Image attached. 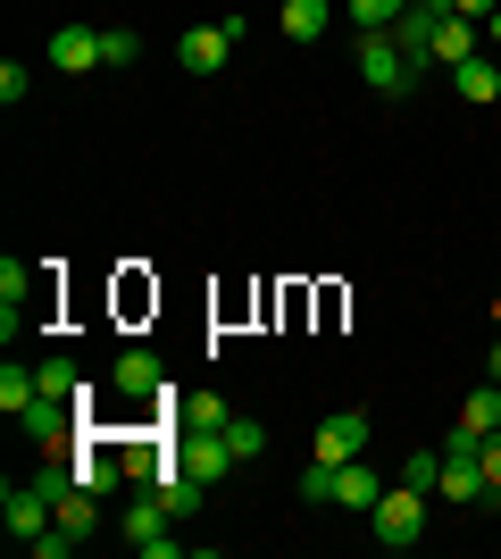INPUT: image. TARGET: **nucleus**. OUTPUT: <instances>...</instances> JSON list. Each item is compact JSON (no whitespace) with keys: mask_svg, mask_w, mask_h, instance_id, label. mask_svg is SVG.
<instances>
[{"mask_svg":"<svg viewBox=\"0 0 501 559\" xmlns=\"http://www.w3.org/2000/svg\"><path fill=\"white\" fill-rule=\"evenodd\" d=\"M50 518H59V526H68V535H93V526H100V492L68 485V492H59V501H50Z\"/></svg>","mask_w":501,"mask_h":559,"instance_id":"obj_17","label":"nucleus"},{"mask_svg":"<svg viewBox=\"0 0 501 559\" xmlns=\"http://www.w3.org/2000/svg\"><path fill=\"white\" fill-rule=\"evenodd\" d=\"M109 384H118L126 401H143V393H159V384H167V368H159V350H118V368H109Z\"/></svg>","mask_w":501,"mask_h":559,"instance_id":"obj_14","label":"nucleus"},{"mask_svg":"<svg viewBox=\"0 0 501 559\" xmlns=\"http://www.w3.org/2000/svg\"><path fill=\"white\" fill-rule=\"evenodd\" d=\"M75 485H84V492H100V501H109V492H118L126 485V451H109V443H93V435H84V451H75Z\"/></svg>","mask_w":501,"mask_h":559,"instance_id":"obj_9","label":"nucleus"},{"mask_svg":"<svg viewBox=\"0 0 501 559\" xmlns=\"http://www.w3.org/2000/svg\"><path fill=\"white\" fill-rule=\"evenodd\" d=\"M485 485H501V435H485Z\"/></svg>","mask_w":501,"mask_h":559,"instance_id":"obj_29","label":"nucleus"},{"mask_svg":"<svg viewBox=\"0 0 501 559\" xmlns=\"http://www.w3.org/2000/svg\"><path fill=\"white\" fill-rule=\"evenodd\" d=\"M452 93L485 109V100H501V68L485 59V50H477V59H460V68H452Z\"/></svg>","mask_w":501,"mask_h":559,"instance_id":"obj_16","label":"nucleus"},{"mask_svg":"<svg viewBox=\"0 0 501 559\" xmlns=\"http://www.w3.org/2000/svg\"><path fill=\"white\" fill-rule=\"evenodd\" d=\"M427 59L434 68H460V59H477V17H434V34H427Z\"/></svg>","mask_w":501,"mask_h":559,"instance_id":"obj_11","label":"nucleus"},{"mask_svg":"<svg viewBox=\"0 0 501 559\" xmlns=\"http://www.w3.org/2000/svg\"><path fill=\"white\" fill-rule=\"evenodd\" d=\"M334 501H343L351 518H368L384 501V476H377V467H359V460H343V467H334Z\"/></svg>","mask_w":501,"mask_h":559,"instance_id":"obj_13","label":"nucleus"},{"mask_svg":"<svg viewBox=\"0 0 501 559\" xmlns=\"http://www.w3.org/2000/svg\"><path fill=\"white\" fill-rule=\"evenodd\" d=\"M0 518H9V535H17V543H34V535H43V526H59V518H50V492L34 485V476L0 492Z\"/></svg>","mask_w":501,"mask_h":559,"instance_id":"obj_5","label":"nucleus"},{"mask_svg":"<svg viewBox=\"0 0 501 559\" xmlns=\"http://www.w3.org/2000/svg\"><path fill=\"white\" fill-rule=\"evenodd\" d=\"M235 426V401L217 393H176V435H226Z\"/></svg>","mask_w":501,"mask_h":559,"instance_id":"obj_12","label":"nucleus"},{"mask_svg":"<svg viewBox=\"0 0 501 559\" xmlns=\"http://www.w3.org/2000/svg\"><path fill=\"white\" fill-rule=\"evenodd\" d=\"M276 25H285V43H318V34L334 25V0H285Z\"/></svg>","mask_w":501,"mask_h":559,"instance_id":"obj_15","label":"nucleus"},{"mask_svg":"<svg viewBox=\"0 0 501 559\" xmlns=\"http://www.w3.org/2000/svg\"><path fill=\"white\" fill-rule=\"evenodd\" d=\"M402 9H409V0H351V25H359V34H393Z\"/></svg>","mask_w":501,"mask_h":559,"instance_id":"obj_21","label":"nucleus"},{"mask_svg":"<svg viewBox=\"0 0 501 559\" xmlns=\"http://www.w3.org/2000/svg\"><path fill=\"white\" fill-rule=\"evenodd\" d=\"M50 68L93 75V68H109V43H100L93 25H59V34H50Z\"/></svg>","mask_w":501,"mask_h":559,"instance_id":"obj_7","label":"nucleus"},{"mask_svg":"<svg viewBox=\"0 0 501 559\" xmlns=\"http://www.w3.org/2000/svg\"><path fill=\"white\" fill-rule=\"evenodd\" d=\"M226 50H235V34H226V25H184L176 68H184V75H217V68H226Z\"/></svg>","mask_w":501,"mask_h":559,"instance_id":"obj_8","label":"nucleus"},{"mask_svg":"<svg viewBox=\"0 0 501 559\" xmlns=\"http://www.w3.org/2000/svg\"><path fill=\"white\" fill-rule=\"evenodd\" d=\"M176 460L192 467V476H201V485H217V476H235V443H226V435H184V443H176Z\"/></svg>","mask_w":501,"mask_h":559,"instance_id":"obj_10","label":"nucleus"},{"mask_svg":"<svg viewBox=\"0 0 501 559\" xmlns=\"http://www.w3.org/2000/svg\"><path fill=\"white\" fill-rule=\"evenodd\" d=\"M351 68H359V84H368V93H384V100L409 93V75H418V68H409V50L393 43V34H359Z\"/></svg>","mask_w":501,"mask_h":559,"instance_id":"obj_3","label":"nucleus"},{"mask_svg":"<svg viewBox=\"0 0 501 559\" xmlns=\"http://www.w3.org/2000/svg\"><path fill=\"white\" fill-rule=\"evenodd\" d=\"M25 84H34V75H25L17 59H9V68H0V100H9V109H17V100H25Z\"/></svg>","mask_w":501,"mask_h":559,"instance_id":"obj_28","label":"nucleus"},{"mask_svg":"<svg viewBox=\"0 0 501 559\" xmlns=\"http://www.w3.org/2000/svg\"><path fill=\"white\" fill-rule=\"evenodd\" d=\"M226 443H235V460H260V451H267V426L260 418H235V426H226Z\"/></svg>","mask_w":501,"mask_h":559,"instance_id":"obj_23","label":"nucleus"},{"mask_svg":"<svg viewBox=\"0 0 501 559\" xmlns=\"http://www.w3.org/2000/svg\"><path fill=\"white\" fill-rule=\"evenodd\" d=\"M301 501H334V467H326V460L301 467Z\"/></svg>","mask_w":501,"mask_h":559,"instance_id":"obj_26","label":"nucleus"},{"mask_svg":"<svg viewBox=\"0 0 501 559\" xmlns=\"http://www.w3.org/2000/svg\"><path fill=\"white\" fill-rule=\"evenodd\" d=\"M176 518H167V501L159 492H143V501H126V518H118V535H126V551H143V559H184L192 543L184 535H167Z\"/></svg>","mask_w":501,"mask_h":559,"instance_id":"obj_2","label":"nucleus"},{"mask_svg":"<svg viewBox=\"0 0 501 559\" xmlns=\"http://www.w3.org/2000/svg\"><path fill=\"white\" fill-rule=\"evenodd\" d=\"M485 25H493V43H501V9H493V17H485Z\"/></svg>","mask_w":501,"mask_h":559,"instance_id":"obj_33","label":"nucleus"},{"mask_svg":"<svg viewBox=\"0 0 501 559\" xmlns=\"http://www.w3.org/2000/svg\"><path fill=\"white\" fill-rule=\"evenodd\" d=\"M402 485L434 492V485H443V451H409V460H402Z\"/></svg>","mask_w":501,"mask_h":559,"instance_id":"obj_22","label":"nucleus"},{"mask_svg":"<svg viewBox=\"0 0 501 559\" xmlns=\"http://www.w3.org/2000/svg\"><path fill=\"white\" fill-rule=\"evenodd\" d=\"M359 451H368V409H334V418H318V435H310V460L343 467V460H359Z\"/></svg>","mask_w":501,"mask_h":559,"instance_id":"obj_4","label":"nucleus"},{"mask_svg":"<svg viewBox=\"0 0 501 559\" xmlns=\"http://www.w3.org/2000/svg\"><path fill=\"white\" fill-rule=\"evenodd\" d=\"M75 543H84V535H68V526H43V535L25 543V551H34V559H68V551H75Z\"/></svg>","mask_w":501,"mask_h":559,"instance_id":"obj_24","label":"nucleus"},{"mask_svg":"<svg viewBox=\"0 0 501 559\" xmlns=\"http://www.w3.org/2000/svg\"><path fill=\"white\" fill-rule=\"evenodd\" d=\"M452 9H460V17H477V25H485V17L501 9V0H452Z\"/></svg>","mask_w":501,"mask_h":559,"instance_id":"obj_30","label":"nucleus"},{"mask_svg":"<svg viewBox=\"0 0 501 559\" xmlns=\"http://www.w3.org/2000/svg\"><path fill=\"white\" fill-rule=\"evenodd\" d=\"M17 426H25V443H43V451H59L75 435V426H84V409H75V401H34V409H17Z\"/></svg>","mask_w":501,"mask_h":559,"instance_id":"obj_6","label":"nucleus"},{"mask_svg":"<svg viewBox=\"0 0 501 559\" xmlns=\"http://www.w3.org/2000/svg\"><path fill=\"white\" fill-rule=\"evenodd\" d=\"M434 492H443V501H485V492H493L485 485V460H443V485Z\"/></svg>","mask_w":501,"mask_h":559,"instance_id":"obj_18","label":"nucleus"},{"mask_svg":"<svg viewBox=\"0 0 501 559\" xmlns=\"http://www.w3.org/2000/svg\"><path fill=\"white\" fill-rule=\"evenodd\" d=\"M409 17H452V0H409Z\"/></svg>","mask_w":501,"mask_h":559,"instance_id":"obj_31","label":"nucleus"},{"mask_svg":"<svg viewBox=\"0 0 501 559\" xmlns=\"http://www.w3.org/2000/svg\"><path fill=\"white\" fill-rule=\"evenodd\" d=\"M25 293H34V267H17V259H0V301H17V309H25Z\"/></svg>","mask_w":501,"mask_h":559,"instance_id":"obj_25","label":"nucleus"},{"mask_svg":"<svg viewBox=\"0 0 501 559\" xmlns=\"http://www.w3.org/2000/svg\"><path fill=\"white\" fill-rule=\"evenodd\" d=\"M485 376H493V384H501V334H493V350H485Z\"/></svg>","mask_w":501,"mask_h":559,"instance_id":"obj_32","label":"nucleus"},{"mask_svg":"<svg viewBox=\"0 0 501 559\" xmlns=\"http://www.w3.org/2000/svg\"><path fill=\"white\" fill-rule=\"evenodd\" d=\"M100 43H109V68H134V59H143V43H134V34H126V25H109V34H100Z\"/></svg>","mask_w":501,"mask_h":559,"instance_id":"obj_27","label":"nucleus"},{"mask_svg":"<svg viewBox=\"0 0 501 559\" xmlns=\"http://www.w3.org/2000/svg\"><path fill=\"white\" fill-rule=\"evenodd\" d=\"M493 334H501V293H493Z\"/></svg>","mask_w":501,"mask_h":559,"instance_id":"obj_34","label":"nucleus"},{"mask_svg":"<svg viewBox=\"0 0 501 559\" xmlns=\"http://www.w3.org/2000/svg\"><path fill=\"white\" fill-rule=\"evenodd\" d=\"M368 535H377L384 551H409V543L427 535V492L393 476V485H384V501H377V510H368Z\"/></svg>","mask_w":501,"mask_h":559,"instance_id":"obj_1","label":"nucleus"},{"mask_svg":"<svg viewBox=\"0 0 501 559\" xmlns=\"http://www.w3.org/2000/svg\"><path fill=\"white\" fill-rule=\"evenodd\" d=\"M34 376H43V393H50V401H75V409L93 401V393H84V376H75V359H59V350H50V359H43Z\"/></svg>","mask_w":501,"mask_h":559,"instance_id":"obj_19","label":"nucleus"},{"mask_svg":"<svg viewBox=\"0 0 501 559\" xmlns=\"http://www.w3.org/2000/svg\"><path fill=\"white\" fill-rule=\"evenodd\" d=\"M460 426H477V435H501V384H493V376H485L477 393L460 401Z\"/></svg>","mask_w":501,"mask_h":559,"instance_id":"obj_20","label":"nucleus"}]
</instances>
